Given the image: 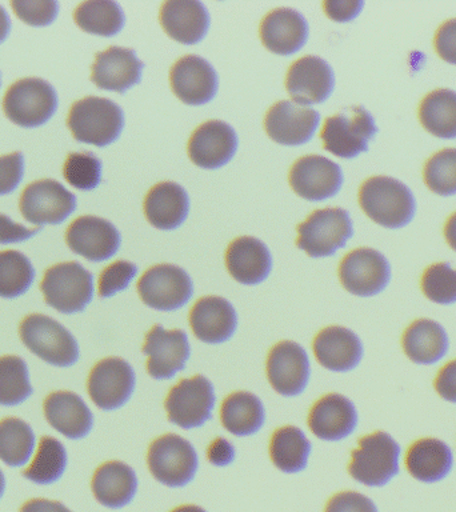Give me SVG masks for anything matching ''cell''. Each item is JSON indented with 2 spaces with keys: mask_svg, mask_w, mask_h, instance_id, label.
<instances>
[{
  "mask_svg": "<svg viewBox=\"0 0 456 512\" xmlns=\"http://www.w3.org/2000/svg\"><path fill=\"white\" fill-rule=\"evenodd\" d=\"M403 450L386 431L363 436L351 454L348 472L352 479L370 488H382L398 478Z\"/></svg>",
  "mask_w": 456,
  "mask_h": 512,
  "instance_id": "obj_1",
  "label": "cell"
},
{
  "mask_svg": "<svg viewBox=\"0 0 456 512\" xmlns=\"http://www.w3.org/2000/svg\"><path fill=\"white\" fill-rule=\"evenodd\" d=\"M359 203L368 218L392 230L406 227L416 212V200L410 188L390 176L367 179L360 187Z\"/></svg>",
  "mask_w": 456,
  "mask_h": 512,
  "instance_id": "obj_2",
  "label": "cell"
},
{
  "mask_svg": "<svg viewBox=\"0 0 456 512\" xmlns=\"http://www.w3.org/2000/svg\"><path fill=\"white\" fill-rule=\"evenodd\" d=\"M67 126L78 142L106 147L122 134V108L110 99L87 96L72 104Z\"/></svg>",
  "mask_w": 456,
  "mask_h": 512,
  "instance_id": "obj_3",
  "label": "cell"
},
{
  "mask_svg": "<svg viewBox=\"0 0 456 512\" xmlns=\"http://www.w3.org/2000/svg\"><path fill=\"white\" fill-rule=\"evenodd\" d=\"M19 334L28 350L52 366L70 367L78 362V342L50 316L28 315L20 324Z\"/></svg>",
  "mask_w": 456,
  "mask_h": 512,
  "instance_id": "obj_4",
  "label": "cell"
},
{
  "mask_svg": "<svg viewBox=\"0 0 456 512\" xmlns=\"http://www.w3.org/2000/svg\"><path fill=\"white\" fill-rule=\"evenodd\" d=\"M378 134L375 120L362 106L343 108L327 118L320 138L324 150L342 159H354L368 150V143Z\"/></svg>",
  "mask_w": 456,
  "mask_h": 512,
  "instance_id": "obj_5",
  "label": "cell"
},
{
  "mask_svg": "<svg viewBox=\"0 0 456 512\" xmlns=\"http://www.w3.org/2000/svg\"><path fill=\"white\" fill-rule=\"evenodd\" d=\"M40 290L48 306L63 314H75L94 298V278L78 262L59 263L48 268Z\"/></svg>",
  "mask_w": 456,
  "mask_h": 512,
  "instance_id": "obj_6",
  "label": "cell"
},
{
  "mask_svg": "<svg viewBox=\"0 0 456 512\" xmlns=\"http://www.w3.org/2000/svg\"><path fill=\"white\" fill-rule=\"evenodd\" d=\"M296 246L311 258H327L346 247L354 235L350 215L343 208H324L312 212L298 226Z\"/></svg>",
  "mask_w": 456,
  "mask_h": 512,
  "instance_id": "obj_7",
  "label": "cell"
},
{
  "mask_svg": "<svg viewBox=\"0 0 456 512\" xmlns=\"http://www.w3.org/2000/svg\"><path fill=\"white\" fill-rule=\"evenodd\" d=\"M147 462L152 476L170 488L187 486L194 480L199 467L194 446L175 434L154 440L148 450Z\"/></svg>",
  "mask_w": 456,
  "mask_h": 512,
  "instance_id": "obj_8",
  "label": "cell"
},
{
  "mask_svg": "<svg viewBox=\"0 0 456 512\" xmlns=\"http://www.w3.org/2000/svg\"><path fill=\"white\" fill-rule=\"evenodd\" d=\"M58 107L54 87L39 78L20 79L8 88L3 110L12 123L34 128L48 122Z\"/></svg>",
  "mask_w": 456,
  "mask_h": 512,
  "instance_id": "obj_9",
  "label": "cell"
},
{
  "mask_svg": "<svg viewBox=\"0 0 456 512\" xmlns=\"http://www.w3.org/2000/svg\"><path fill=\"white\" fill-rule=\"evenodd\" d=\"M168 420L175 426L192 430L211 419L215 407V390L202 375L184 379L171 388L166 403Z\"/></svg>",
  "mask_w": 456,
  "mask_h": 512,
  "instance_id": "obj_10",
  "label": "cell"
},
{
  "mask_svg": "<svg viewBox=\"0 0 456 512\" xmlns=\"http://www.w3.org/2000/svg\"><path fill=\"white\" fill-rule=\"evenodd\" d=\"M138 292L146 306L158 311H176L190 302L194 284L183 268L159 264L144 272Z\"/></svg>",
  "mask_w": 456,
  "mask_h": 512,
  "instance_id": "obj_11",
  "label": "cell"
},
{
  "mask_svg": "<svg viewBox=\"0 0 456 512\" xmlns=\"http://www.w3.org/2000/svg\"><path fill=\"white\" fill-rule=\"evenodd\" d=\"M339 278L350 294L371 298L386 290L391 283V264L382 252L374 248H358L344 256L339 266Z\"/></svg>",
  "mask_w": 456,
  "mask_h": 512,
  "instance_id": "obj_12",
  "label": "cell"
},
{
  "mask_svg": "<svg viewBox=\"0 0 456 512\" xmlns=\"http://www.w3.org/2000/svg\"><path fill=\"white\" fill-rule=\"evenodd\" d=\"M19 208L23 218L32 224H60L75 211L76 198L56 180H36L24 188Z\"/></svg>",
  "mask_w": 456,
  "mask_h": 512,
  "instance_id": "obj_13",
  "label": "cell"
},
{
  "mask_svg": "<svg viewBox=\"0 0 456 512\" xmlns=\"http://www.w3.org/2000/svg\"><path fill=\"white\" fill-rule=\"evenodd\" d=\"M135 382L134 368L126 360L103 359L88 376V394L100 410H118L131 399Z\"/></svg>",
  "mask_w": 456,
  "mask_h": 512,
  "instance_id": "obj_14",
  "label": "cell"
},
{
  "mask_svg": "<svg viewBox=\"0 0 456 512\" xmlns=\"http://www.w3.org/2000/svg\"><path fill=\"white\" fill-rule=\"evenodd\" d=\"M290 186L300 198L320 202L332 198L343 186L339 164L320 155L303 156L291 167Z\"/></svg>",
  "mask_w": 456,
  "mask_h": 512,
  "instance_id": "obj_15",
  "label": "cell"
},
{
  "mask_svg": "<svg viewBox=\"0 0 456 512\" xmlns=\"http://www.w3.org/2000/svg\"><path fill=\"white\" fill-rule=\"evenodd\" d=\"M143 354L148 356L147 371L151 378L168 380L184 370L191 348L186 332L164 330L156 324L146 335Z\"/></svg>",
  "mask_w": 456,
  "mask_h": 512,
  "instance_id": "obj_16",
  "label": "cell"
},
{
  "mask_svg": "<svg viewBox=\"0 0 456 512\" xmlns=\"http://www.w3.org/2000/svg\"><path fill=\"white\" fill-rule=\"evenodd\" d=\"M267 376L278 394L298 396L310 380V359L300 344L284 340L272 347L267 359Z\"/></svg>",
  "mask_w": 456,
  "mask_h": 512,
  "instance_id": "obj_17",
  "label": "cell"
},
{
  "mask_svg": "<svg viewBox=\"0 0 456 512\" xmlns=\"http://www.w3.org/2000/svg\"><path fill=\"white\" fill-rule=\"evenodd\" d=\"M319 123L318 111L291 100L275 103L264 118L268 136L283 146H302L310 142Z\"/></svg>",
  "mask_w": 456,
  "mask_h": 512,
  "instance_id": "obj_18",
  "label": "cell"
},
{
  "mask_svg": "<svg viewBox=\"0 0 456 512\" xmlns=\"http://www.w3.org/2000/svg\"><path fill=\"white\" fill-rule=\"evenodd\" d=\"M119 231L111 222L98 216H80L66 231V243L71 251L90 262L112 258L120 247Z\"/></svg>",
  "mask_w": 456,
  "mask_h": 512,
  "instance_id": "obj_19",
  "label": "cell"
},
{
  "mask_svg": "<svg viewBox=\"0 0 456 512\" xmlns=\"http://www.w3.org/2000/svg\"><path fill=\"white\" fill-rule=\"evenodd\" d=\"M238 150V135L222 120H210L196 128L188 142L191 162L204 170H218L234 158Z\"/></svg>",
  "mask_w": 456,
  "mask_h": 512,
  "instance_id": "obj_20",
  "label": "cell"
},
{
  "mask_svg": "<svg viewBox=\"0 0 456 512\" xmlns=\"http://www.w3.org/2000/svg\"><path fill=\"white\" fill-rule=\"evenodd\" d=\"M170 82L174 94L188 106H203L218 94V74L200 56L180 58L171 68Z\"/></svg>",
  "mask_w": 456,
  "mask_h": 512,
  "instance_id": "obj_21",
  "label": "cell"
},
{
  "mask_svg": "<svg viewBox=\"0 0 456 512\" xmlns=\"http://www.w3.org/2000/svg\"><path fill=\"white\" fill-rule=\"evenodd\" d=\"M334 87V71L326 60L318 56H304L296 60L287 72V92L295 103L302 106L326 102Z\"/></svg>",
  "mask_w": 456,
  "mask_h": 512,
  "instance_id": "obj_22",
  "label": "cell"
},
{
  "mask_svg": "<svg viewBox=\"0 0 456 512\" xmlns=\"http://www.w3.org/2000/svg\"><path fill=\"white\" fill-rule=\"evenodd\" d=\"M406 470L412 479L423 484L446 480L455 466V455L450 444L434 436L420 438L412 443L404 456Z\"/></svg>",
  "mask_w": 456,
  "mask_h": 512,
  "instance_id": "obj_23",
  "label": "cell"
},
{
  "mask_svg": "<svg viewBox=\"0 0 456 512\" xmlns=\"http://www.w3.org/2000/svg\"><path fill=\"white\" fill-rule=\"evenodd\" d=\"M359 414L352 400L340 394H328L311 408L308 426L316 438L339 442L354 434Z\"/></svg>",
  "mask_w": 456,
  "mask_h": 512,
  "instance_id": "obj_24",
  "label": "cell"
},
{
  "mask_svg": "<svg viewBox=\"0 0 456 512\" xmlns=\"http://www.w3.org/2000/svg\"><path fill=\"white\" fill-rule=\"evenodd\" d=\"M143 67V62L136 58L134 50L112 46L96 54L91 82L100 90L124 94L140 83Z\"/></svg>",
  "mask_w": 456,
  "mask_h": 512,
  "instance_id": "obj_25",
  "label": "cell"
},
{
  "mask_svg": "<svg viewBox=\"0 0 456 512\" xmlns=\"http://www.w3.org/2000/svg\"><path fill=\"white\" fill-rule=\"evenodd\" d=\"M312 348L320 366L332 372L355 370L364 356L362 339L350 328L340 326L320 331Z\"/></svg>",
  "mask_w": 456,
  "mask_h": 512,
  "instance_id": "obj_26",
  "label": "cell"
},
{
  "mask_svg": "<svg viewBox=\"0 0 456 512\" xmlns=\"http://www.w3.org/2000/svg\"><path fill=\"white\" fill-rule=\"evenodd\" d=\"M190 324L200 342L220 344L234 336L238 328V315L227 299L204 296L192 307Z\"/></svg>",
  "mask_w": 456,
  "mask_h": 512,
  "instance_id": "obj_27",
  "label": "cell"
},
{
  "mask_svg": "<svg viewBox=\"0 0 456 512\" xmlns=\"http://www.w3.org/2000/svg\"><path fill=\"white\" fill-rule=\"evenodd\" d=\"M260 39L268 51L288 56L302 50L308 39V23L292 8H276L264 16Z\"/></svg>",
  "mask_w": 456,
  "mask_h": 512,
  "instance_id": "obj_28",
  "label": "cell"
},
{
  "mask_svg": "<svg viewBox=\"0 0 456 512\" xmlns=\"http://www.w3.org/2000/svg\"><path fill=\"white\" fill-rule=\"evenodd\" d=\"M450 335L443 324L434 319H418L406 328L402 336L404 355L418 366H435L450 352Z\"/></svg>",
  "mask_w": 456,
  "mask_h": 512,
  "instance_id": "obj_29",
  "label": "cell"
},
{
  "mask_svg": "<svg viewBox=\"0 0 456 512\" xmlns=\"http://www.w3.org/2000/svg\"><path fill=\"white\" fill-rule=\"evenodd\" d=\"M159 19L171 39L187 46L202 42L210 28L207 8L195 0H170L163 3Z\"/></svg>",
  "mask_w": 456,
  "mask_h": 512,
  "instance_id": "obj_30",
  "label": "cell"
},
{
  "mask_svg": "<svg viewBox=\"0 0 456 512\" xmlns=\"http://www.w3.org/2000/svg\"><path fill=\"white\" fill-rule=\"evenodd\" d=\"M226 266L236 282L244 286H256L271 274V252L262 240L242 236L228 246Z\"/></svg>",
  "mask_w": 456,
  "mask_h": 512,
  "instance_id": "obj_31",
  "label": "cell"
},
{
  "mask_svg": "<svg viewBox=\"0 0 456 512\" xmlns=\"http://www.w3.org/2000/svg\"><path fill=\"white\" fill-rule=\"evenodd\" d=\"M48 423L68 439H83L94 426V416L84 400L75 392H54L44 400Z\"/></svg>",
  "mask_w": 456,
  "mask_h": 512,
  "instance_id": "obj_32",
  "label": "cell"
},
{
  "mask_svg": "<svg viewBox=\"0 0 456 512\" xmlns=\"http://www.w3.org/2000/svg\"><path fill=\"white\" fill-rule=\"evenodd\" d=\"M190 211L186 190L174 182L156 184L144 199V215L158 230L170 231L182 226Z\"/></svg>",
  "mask_w": 456,
  "mask_h": 512,
  "instance_id": "obj_33",
  "label": "cell"
},
{
  "mask_svg": "<svg viewBox=\"0 0 456 512\" xmlns=\"http://www.w3.org/2000/svg\"><path fill=\"white\" fill-rule=\"evenodd\" d=\"M92 492L102 506L119 510L134 500L138 491L135 471L126 463L107 462L95 471L92 478Z\"/></svg>",
  "mask_w": 456,
  "mask_h": 512,
  "instance_id": "obj_34",
  "label": "cell"
},
{
  "mask_svg": "<svg viewBox=\"0 0 456 512\" xmlns=\"http://www.w3.org/2000/svg\"><path fill=\"white\" fill-rule=\"evenodd\" d=\"M223 427L235 436H250L263 427L266 414L262 400L251 392H234L220 408Z\"/></svg>",
  "mask_w": 456,
  "mask_h": 512,
  "instance_id": "obj_35",
  "label": "cell"
},
{
  "mask_svg": "<svg viewBox=\"0 0 456 512\" xmlns=\"http://www.w3.org/2000/svg\"><path fill=\"white\" fill-rule=\"evenodd\" d=\"M311 443L298 427L279 428L272 435L270 456L274 466L287 474L306 470L311 454Z\"/></svg>",
  "mask_w": 456,
  "mask_h": 512,
  "instance_id": "obj_36",
  "label": "cell"
},
{
  "mask_svg": "<svg viewBox=\"0 0 456 512\" xmlns=\"http://www.w3.org/2000/svg\"><path fill=\"white\" fill-rule=\"evenodd\" d=\"M419 118L436 138L456 139V92L440 88L428 94L420 104Z\"/></svg>",
  "mask_w": 456,
  "mask_h": 512,
  "instance_id": "obj_37",
  "label": "cell"
},
{
  "mask_svg": "<svg viewBox=\"0 0 456 512\" xmlns=\"http://www.w3.org/2000/svg\"><path fill=\"white\" fill-rule=\"evenodd\" d=\"M75 23L92 35L114 36L123 30L124 12L116 2L90 0L80 3L74 12Z\"/></svg>",
  "mask_w": 456,
  "mask_h": 512,
  "instance_id": "obj_38",
  "label": "cell"
},
{
  "mask_svg": "<svg viewBox=\"0 0 456 512\" xmlns=\"http://www.w3.org/2000/svg\"><path fill=\"white\" fill-rule=\"evenodd\" d=\"M35 450V435L26 422L6 418L0 422V460L10 467H22Z\"/></svg>",
  "mask_w": 456,
  "mask_h": 512,
  "instance_id": "obj_39",
  "label": "cell"
},
{
  "mask_svg": "<svg viewBox=\"0 0 456 512\" xmlns=\"http://www.w3.org/2000/svg\"><path fill=\"white\" fill-rule=\"evenodd\" d=\"M67 467V452L58 439L43 436L38 452L27 470L24 478L36 484H52L62 478Z\"/></svg>",
  "mask_w": 456,
  "mask_h": 512,
  "instance_id": "obj_40",
  "label": "cell"
},
{
  "mask_svg": "<svg viewBox=\"0 0 456 512\" xmlns=\"http://www.w3.org/2000/svg\"><path fill=\"white\" fill-rule=\"evenodd\" d=\"M35 270L22 252H0V298L14 299L26 294L34 282Z\"/></svg>",
  "mask_w": 456,
  "mask_h": 512,
  "instance_id": "obj_41",
  "label": "cell"
},
{
  "mask_svg": "<svg viewBox=\"0 0 456 512\" xmlns=\"http://www.w3.org/2000/svg\"><path fill=\"white\" fill-rule=\"evenodd\" d=\"M31 395L32 386L26 362L19 356H2L0 358V406H19Z\"/></svg>",
  "mask_w": 456,
  "mask_h": 512,
  "instance_id": "obj_42",
  "label": "cell"
},
{
  "mask_svg": "<svg viewBox=\"0 0 456 512\" xmlns=\"http://www.w3.org/2000/svg\"><path fill=\"white\" fill-rule=\"evenodd\" d=\"M422 291L430 302L439 306L456 303V268L450 263L431 264L422 276Z\"/></svg>",
  "mask_w": 456,
  "mask_h": 512,
  "instance_id": "obj_43",
  "label": "cell"
},
{
  "mask_svg": "<svg viewBox=\"0 0 456 512\" xmlns=\"http://www.w3.org/2000/svg\"><path fill=\"white\" fill-rule=\"evenodd\" d=\"M424 182L435 194L456 195V148L436 152L424 167Z\"/></svg>",
  "mask_w": 456,
  "mask_h": 512,
  "instance_id": "obj_44",
  "label": "cell"
},
{
  "mask_svg": "<svg viewBox=\"0 0 456 512\" xmlns=\"http://www.w3.org/2000/svg\"><path fill=\"white\" fill-rule=\"evenodd\" d=\"M63 176L78 190H94L102 180V162L92 152H72L64 163Z\"/></svg>",
  "mask_w": 456,
  "mask_h": 512,
  "instance_id": "obj_45",
  "label": "cell"
},
{
  "mask_svg": "<svg viewBox=\"0 0 456 512\" xmlns=\"http://www.w3.org/2000/svg\"><path fill=\"white\" fill-rule=\"evenodd\" d=\"M136 274H138V267L134 263L118 260V262L110 264L100 274V298H111L118 292L126 290Z\"/></svg>",
  "mask_w": 456,
  "mask_h": 512,
  "instance_id": "obj_46",
  "label": "cell"
},
{
  "mask_svg": "<svg viewBox=\"0 0 456 512\" xmlns=\"http://www.w3.org/2000/svg\"><path fill=\"white\" fill-rule=\"evenodd\" d=\"M11 6L19 19L34 27L48 26L54 22L59 11L58 2H51V0H39V2L14 0L11 2Z\"/></svg>",
  "mask_w": 456,
  "mask_h": 512,
  "instance_id": "obj_47",
  "label": "cell"
},
{
  "mask_svg": "<svg viewBox=\"0 0 456 512\" xmlns=\"http://www.w3.org/2000/svg\"><path fill=\"white\" fill-rule=\"evenodd\" d=\"M324 512H380L374 500L356 491H343L332 496Z\"/></svg>",
  "mask_w": 456,
  "mask_h": 512,
  "instance_id": "obj_48",
  "label": "cell"
},
{
  "mask_svg": "<svg viewBox=\"0 0 456 512\" xmlns=\"http://www.w3.org/2000/svg\"><path fill=\"white\" fill-rule=\"evenodd\" d=\"M22 152L0 156V195L11 194L23 179Z\"/></svg>",
  "mask_w": 456,
  "mask_h": 512,
  "instance_id": "obj_49",
  "label": "cell"
},
{
  "mask_svg": "<svg viewBox=\"0 0 456 512\" xmlns=\"http://www.w3.org/2000/svg\"><path fill=\"white\" fill-rule=\"evenodd\" d=\"M435 50L447 63L456 64V19L448 20L435 35Z\"/></svg>",
  "mask_w": 456,
  "mask_h": 512,
  "instance_id": "obj_50",
  "label": "cell"
},
{
  "mask_svg": "<svg viewBox=\"0 0 456 512\" xmlns=\"http://www.w3.org/2000/svg\"><path fill=\"white\" fill-rule=\"evenodd\" d=\"M363 7L362 0H326L323 3L328 18L339 23L351 22L362 12Z\"/></svg>",
  "mask_w": 456,
  "mask_h": 512,
  "instance_id": "obj_51",
  "label": "cell"
},
{
  "mask_svg": "<svg viewBox=\"0 0 456 512\" xmlns=\"http://www.w3.org/2000/svg\"><path fill=\"white\" fill-rule=\"evenodd\" d=\"M434 388L444 402L456 404V359L440 368L434 380Z\"/></svg>",
  "mask_w": 456,
  "mask_h": 512,
  "instance_id": "obj_52",
  "label": "cell"
},
{
  "mask_svg": "<svg viewBox=\"0 0 456 512\" xmlns=\"http://www.w3.org/2000/svg\"><path fill=\"white\" fill-rule=\"evenodd\" d=\"M39 227L27 228L22 224L12 222L8 216L0 214V244L24 242L38 234Z\"/></svg>",
  "mask_w": 456,
  "mask_h": 512,
  "instance_id": "obj_53",
  "label": "cell"
},
{
  "mask_svg": "<svg viewBox=\"0 0 456 512\" xmlns=\"http://www.w3.org/2000/svg\"><path fill=\"white\" fill-rule=\"evenodd\" d=\"M207 456L215 467H226L235 460V448L227 439L218 438L208 447Z\"/></svg>",
  "mask_w": 456,
  "mask_h": 512,
  "instance_id": "obj_54",
  "label": "cell"
},
{
  "mask_svg": "<svg viewBox=\"0 0 456 512\" xmlns=\"http://www.w3.org/2000/svg\"><path fill=\"white\" fill-rule=\"evenodd\" d=\"M20 512H72L64 504L55 500L32 499L24 503Z\"/></svg>",
  "mask_w": 456,
  "mask_h": 512,
  "instance_id": "obj_55",
  "label": "cell"
},
{
  "mask_svg": "<svg viewBox=\"0 0 456 512\" xmlns=\"http://www.w3.org/2000/svg\"><path fill=\"white\" fill-rule=\"evenodd\" d=\"M444 236H446L448 246L456 251V212L448 218L446 226H444Z\"/></svg>",
  "mask_w": 456,
  "mask_h": 512,
  "instance_id": "obj_56",
  "label": "cell"
},
{
  "mask_svg": "<svg viewBox=\"0 0 456 512\" xmlns=\"http://www.w3.org/2000/svg\"><path fill=\"white\" fill-rule=\"evenodd\" d=\"M11 30V20L4 7L0 6V43L6 40Z\"/></svg>",
  "mask_w": 456,
  "mask_h": 512,
  "instance_id": "obj_57",
  "label": "cell"
},
{
  "mask_svg": "<svg viewBox=\"0 0 456 512\" xmlns=\"http://www.w3.org/2000/svg\"><path fill=\"white\" fill-rule=\"evenodd\" d=\"M171 512H207L204 508L195 506V504H186V506L176 507Z\"/></svg>",
  "mask_w": 456,
  "mask_h": 512,
  "instance_id": "obj_58",
  "label": "cell"
},
{
  "mask_svg": "<svg viewBox=\"0 0 456 512\" xmlns=\"http://www.w3.org/2000/svg\"><path fill=\"white\" fill-rule=\"evenodd\" d=\"M4 488H6V479H4L3 472L0 471V498L3 496Z\"/></svg>",
  "mask_w": 456,
  "mask_h": 512,
  "instance_id": "obj_59",
  "label": "cell"
}]
</instances>
